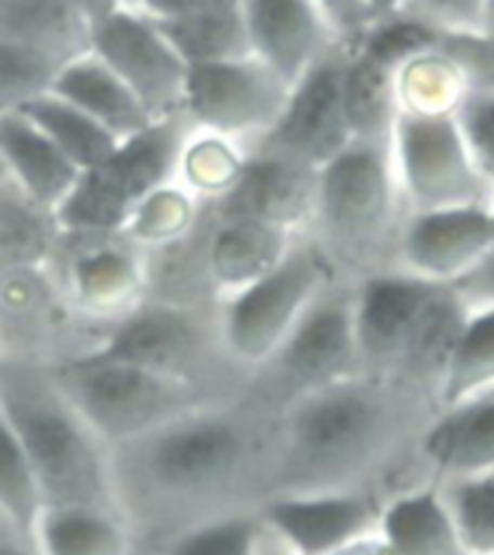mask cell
I'll return each instance as SVG.
<instances>
[{
  "label": "cell",
  "instance_id": "8",
  "mask_svg": "<svg viewBox=\"0 0 494 555\" xmlns=\"http://www.w3.org/2000/svg\"><path fill=\"white\" fill-rule=\"evenodd\" d=\"M364 376L355 336V281L333 278L307 307L277 353L249 382L251 393L269 405Z\"/></svg>",
  "mask_w": 494,
  "mask_h": 555
},
{
  "label": "cell",
  "instance_id": "54",
  "mask_svg": "<svg viewBox=\"0 0 494 555\" xmlns=\"http://www.w3.org/2000/svg\"><path fill=\"white\" fill-rule=\"evenodd\" d=\"M136 555H154V553H151V550H142V546H139Z\"/></svg>",
  "mask_w": 494,
  "mask_h": 555
},
{
  "label": "cell",
  "instance_id": "23",
  "mask_svg": "<svg viewBox=\"0 0 494 555\" xmlns=\"http://www.w3.org/2000/svg\"><path fill=\"white\" fill-rule=\"evenodd\" d=\"M0 168L52 211L61 206L81 173L73 159L21 111L0 113Z\"/></svg>",
  "mask_w": 494,
  "mask_h": 555
},
{
  "label": "cell",
  "instance_id": "36",
  "mask_svg": "<svg viewBox=\"0 0 494 555\" xmlns=\"http://www.w3.org/2000/svg\"><path fill=\"white\" fill-rule=\"evenodd\" d=\"M272 546L260 509L237 512L225 518L208 520L191 527L180 535L168 538L159 546H151L154 555H266ZM145 550V546H142Z\"/></svg>",
  "mask_w": 494,
  "mask_h": 555
},
{
  "label": "cell",
  "instance_id": "27",
  "mask_svg": "<svg viewBox=\"0 0 494 555\" xmlns=\"http://www.w3.org/2000/svg\"><path fill=\"white\" fill-rule=\"evenodd\" d=\"M38 555H136V535L116 506H43L32 527Z\"/></svg>",
  "mask_w": 494,
  "mask_h": 555
},
{
  "label": "cell",
  "instance_id": "17",
  "mask_svg": "<svg viewBox=\"0 0 494 555\" xmlns=\"http://www.w3.org/2000/svg\"><path fill=\"white\" fill-rule=\"evenodd\" d=\"M433 289V281L399 267L355 278V336L367 376L396 382L399 359Z\"/></svg>",
  "mask_w": 494,
  "mask_h": 555
},
{
  "label": "cell",
  "instance_id": "11",
  "mask_svg": "<svg viewBox=\"0 0 494 555\" xmlns=\"http://www.w3.org/2000/svg\"><path fill=\"white\" fill-rule=\"evenodd\" d=\"M47 263L69 304L107 333L145 301V249L125 232H61Z\"/></svg>",
  "mask_w": 494,
  "mask_h": 555
},
{
  "label": "cell",
  "instance_id": "18",
  "mask_svg": "<svg viewBox=\"0 0 494 555\" xmlns=\"http://www.w3.org/2000/svg\"><path fill=\"white\" fill-rule=\"evenodd\" d=\"M206 206L214 217H246L303 234L315 223L318 171L292 156L249 147L240 180Z\"/></svg>",
  "mask_w": 494,
  "mask_h": 555
},
{
  "label": "cell",
  "instance_id": "49",
  "mask_svg": "<svg viewBox=\"0 0 494 555\" xmlns=\"http://www.w3.org/2000/svg\"><path fill=\"white\" fill-rule=\"evenodd\" d=\"M67 3H73L93 26L102 24L104 17H110L113 12H119L125 7L121 0H67Z\"/></svg>",
  "mask_w": 494,
  "mask_h": 555
},
{
  "label": "cell",
  "instance_id": "2",
  "mask_svg": "<svg viewBox=\"0 0 494 555\" xmlns=\"http://www.w3.org/2000/svg\"><path fill=\"white\" fill-rule=\"evenodd\" d=\"M433 414L437 408L428 397L367 373L289 399L277 408L269 498L315 492L390 498L431 480L419 442Z\"/></svg>",
  "mask_w": 494,
  "mask_h": 555
},
{
  "label": "cell",
  "instance_id": "16",
  "mask_svg": "<svg viewBox=\"0 0 494 555\" xmlns=\"http://www.w3.org/2000/svg\"><path fill=\"white\" fill-rule=\"evenodd\" d=\"M494 246L492 206L405 211L390 267L433 284H454Z\"/></svg>",
  "mask_w": 494,
  "mask_h": 555
},
{
  "label": "cell",
  "instance_id": "12",
  "mask_svg": "<svg viewBox=\"0 0 494 555\" xmlns=\"http://www.w3.org/2000/svg\"><path fill=\"white\" fill-rule=\"evenodd\" d=\"M292 87L255 55L191 64L182 113L197 130L255 145L275 128Z\"/></svg>",
  "mask_w": 494,
  "mask_h": 555
},
{
  "label": "cell",
  "instance_id": "34",
  "mask_svg": "<svg viewBox=\"0 0 494 555\" xmlns=\"http://www.w3.org/2000/svg\"><path fill=\"white\" fill-rule=\"evenodd\" d=\"M396 95L399 111L411 116H454L468 87L448 55L440 47H431L416 52L396 69Z\"/></svg>",
  "mask_w": 494,
  "mask_h": 555
},
{
  "label": "cell",
  "instance_id": "56",
  "mask_svg": "<svg viewBox=\"0 0 494 555\" xmlns=\"http://www.w3.org/2000/svg\"><path fill=\"white\" fill-rule=\"evenodd\" d=\"M0 367H3V364H0Z\"/></svg>",
  "mask_w": 494,
  "mask_h": 555
},
{
  "label": "cell",
  "instance_id": "48",
  "mask_svg": "<svg viewBox=\"0 0 494 555\" xmlns=\"http://www.w3.org/2000/svg\"><path fill=\"white\" fill-rule=\"evenodd\" d=\"M0 555H38V550L29 532L0 518Z\"/></svg>",
  "mask_w": 494,
  "mask_h": 555
},
{
  "label": "cell",
  "instance_id": "9",
  "mask_svg": "<svg viewBox=\"0 0 494 555\" xmlns=\"http://www.w3.org/2000/svg\"><path fill=\"white\" fill-rule=\"evenodd\" d=\"M107 330L69 304L50 263L0 269V362L52 364L99 350Z\"/></svg>",
  "mask_w": 494,
  "mask_h": 555
},
{
  "label": "cell",
  "instance_id": "50",
  "mask_svg": "<svg viewBox=\"0 0 494 555\" xmlns=\"http://www.w3.org/2000/svg\"><path fill=\"white\" fill-rule=\"evenodd\" d=\"M341 555H390V553L379 535V538H373V541H364V544L353 546V550H347V553H341Z\"/></svg>",
  "mask_w": 494,
  "mask_h": 555
},
{
  "label": "cell",
  "instance_id": "43",
  "mask_svg": "<svg viewBox=\"0 0 494 555\" xmlns=\"http://www.w3.org/2000/svg\"><path fill=\"white\" fill-rule=\"evenodd\" d=\"M459 133L466 139L471 159L485 180L494 185V90L468 93L454 113Z\"/></svg>",
  "mask_w": 494,
  "mask_h": 555
},
{
  "label": "cell",
  "instance_id": "3",
  "mask_svg": "<svg viewBox=\"0 0 494 555\" xmlns=\"http://www.w3.org/2000/svg\"><path fill=\"white\" fill-rule=\"evenodd\" d=\"M0 411L32 463L43 506H116L110 457L50 367L0 362Z\"/></svg>",
  "mask_w": 494,
  "mask_h": 555
},
{
  "label": "cell",
  "instance_id": "38",
  "mask_svg": "<svg viewBox=\"0 0 494 555\" xmlns=\"http://www.w3.org/2000/svg\"><path fill=\"white\" fill-rule=\"evenodd\" d=\"M468 555H494V475L437 480Z\"/></svg>",
  "mask_w": 494,
  "mask_h": 555
},
{
  "label": "cell",
  "instance_id": "51",
  "mask_svg": "<svg viewBox=\"0 0 494 555\" xmlns=\"http://www.w3.org/2000/svg\"><path fill=\"white\" fill-rule=\"evenodd\" d=\"M402 3H405V0H370V17L376 21V17H385L390 15V12H399Z\"/></svg>",
  "mask_w": 494,
  "mask_h": 555
},
{
  "label": "cell",
  "instance_id": "55",
  "mask_svg": "<svg viewBox=\"0 0 494 555\" xmlns=\"http://www.w3.org/2000/svg\"><path fill=\"white\" fill-rule=\"evenodd\" d=\"M492 211H494V199H492Z\"/></svg>",
  "mask_w": 494,
  "mask_h": 555
},
{
  "label": "cell",
  "instance_id": "21",
  "mask_svg": "<svg viewBox=\"0 0 494 555\" xmlns=\"http://www.w3.org/2000/svg\"><path fill=\"white\" fill-rule=\"evenodd\" d=\"M191 125L185 113L151 119L142 130L119 139V145L95 171L136 208L151 191L177 182L182 147L188 142Z\"/></svg>",
  "mask_w": 494,
  "mask_h": 555
},
{
  "label": "cell",
  "instance_id": "19",
  "mask_svg": "<svg viewBox=\"0 0 494 555\" xmlns=\"http://www.w3.org/2000/svg\"><path fill=\"white\" fill-rule=\"evenodd\" d=\"M240 7L251 55L289 87L338 43L315 0H240Z\"/></svg>",
  "mask_w": 494,
  "mask_h": 555
},
{
  "label": "cell",
  "instance_id": "6",
  "mask_svg": "<svg viewBox=\"0 0 494 555\" xmlns=\"http://www.w3.org/2000/svg\"><path fill=\"white\" fill-rule=\"evenodd\" d=\"M217 304L145 298L113 324L95 353L165 373L214 397H240L249 388V376L225 353Z\"/></svg>",
  "mask_w": 494,
  "mask_h": 555
},
{
  "label": "cell",
  "instance_id": "39",
  "mask_svg": "<svg viewBox=\"0 0 494 555\" xmlns=\"http://www.w3.org/2000/svg\"><path fill=\"white\" fill-rule=\"evenodd\" d=\"M41 509L43 498L35 480L32 463L26 457L24 442L12 423L0 411V518L32 535Z\"/></svg>",
  "mask_w": 494,
  "mask_h": 555
},
{
  "label": "cell",
  "instance_id": "10",
  "mask_svg": "<svg viewBox=\"0 0 494 555\" xmlns=\"http://www.w3.org/2000/svg\"><path fill=\"white\" fill-rule=\"evenodd\" d=\"M390 156L405 211L492 206L494 185L471 159L454 116L399 113Z\"/></svg>",
  "mask_w": 494,
  "mask_h": 555
},
{
  "label": "cell",
  "instance_id": "42",
  "mask_svg": "<svg viewBox=\"0 0 494 555\" xmlns=\"http://www.w3.org/2000/svg\"><path fill=\"white\" fill-rule=\"evenodd\" d=\"M437 47L459 69L468 93H489V90H494V33H489V29L440 33Z\"/></svg>",
  "mask_w": 494,
  "mask_h": 555
},
{
  "label": "cell",
  "instance_id": "22",
  "mask_svg": "<svg viewBox=\"0 0 494 555\" xmlns=\"http://www.w3.org/2000/svg\"><path fill=\"white\" fill-rule=\"evenodd\" d=\"M419 451L431 480L494 475V393L437 411Z\"/></svg>",
  "mask_w": 494,
  "mask_h": 555
},
{
  "label": "cell",
  "instance_id": "4",
  "mask_svg": "<svg viewBox=\"0 0 494 555\" xmlns=\"http://www.w3.org/2000/svg\"><path fill=\"white\" fill-rule=\"evenodd\" d=\"M402 194L390 142H350L324 168H318V208L315 223L318 246L327 251L333 267L362 263L364 275L373 272L379 255L393 251L399 223H402Z\"/></svg>",
  "mask_w": 494,
  "mask_h": 555
},
{
  "label": "cell",
  "instance_id": "7",
  "mask_svg": "<svg viewBox=\"0 0 494 555\" xmlns=\"http://www.w3.org/2000/svg\"><path fill=\"white\" fill-rule=\"evenodd\" d=\"M336 275L338 269L318 241L301 234L269 275L220 298V336L234 367L251 382V376L284 345L315 295Z\"/></svg>",
  "mask_w": 494,
  "mask_h": 555
},
{
  "label": "cell",
  "instance_id": "24",
  "mask_svg": "<svg viewBox=\"0 0 494 555\" xmlns=\"http://www.w3.org/2000/svg\"><path fill=\"white\" fill-rule=\"evenodd\" d=\"M468 312H471V304L454 286L437 284L431 298L425 301L414 330H411L405 353L399 359V385H405V388L416 390L433 402V390L440 385L442 373L457 350Z\"/></svg>",
  "mask_w": 494,
  "mask_h": 555
},
{
  "label": "cell",
  "instance_id": "30",
  "mask_svg": "<svg viewBox=\"0 0 494 555\" xmlns=\"http://www.w3.org/2000/svg\"><path fill=\"white\" fill-rule=\"evenodd\" d=\"M61 237L55 211L0 168V269L47 263Z\"/></svg>",
  "mask_w": 494,
  "mask_h": 555
},
{
  "label": "cell",
  "instance_id": "13",
  "mask_svg": "<svg viewBox=\"0 0 494 555\" xmlns=\"http://www.w3.org/2000/svg\"><path fill=\"white\" fill-rule=\"evenodd\" d=\"M344 64L341 43L324 52L292 85L275 128L249 147L292 156L315 171L341 154L353 142L344 113Z\"/></svg>",
  "mask_w": 494,
  "mask_h": 555
},
{
  "label": "cell",
  "instance_id": "28",
  "mask_svg": "<svg viewBox=\"0 0 494 555\" xmlns=\"http://www.w3.org/2000/svg\"><path fill=\"white\" fill-rule=\"evenodd\" d=\"M52 93L90 113L116 139L136 133L154 119L133 95V90L93 50L67 61L58 69V76L52 81Z\"/></svg>",
  "mask_w": 494,
  "mask_h": 555
},
{
  "label": "cell",
  "instance_id": "29",
  "mask_svg": "<svg viewBox=\"0 0 494 555\" xmlns=\"http://www.w3.org/2000/svg\"><path fill=\"white\" fill-rule=\"evenodd\" d=\"M344 113L355 142L388 145L399 113H402L396 95V73H390L362 52L347 50Z\"/></svg>",
  "mask_w": 494,
  "mask_h": 555
},
{
  "label": "cell",
  "instance_id": "26",
  "mask_svg": "<svg viewBox=\"0 0 494 555\" xmlns=\"http://www.w3.org/2000/svg\"><path fill=\"white\" fill-rule=\"evenodd\" d=\"M0 41L32 50L55 64L93 47V24L67 0H0Z\"/></svg>",
  "mask_w": 494,
  "mask_h": 555
},
{
  "label": "cell",
  "instance_id": "53",
  "mask_svg": "<svg viewBox=\"0 0 494 555\" xmlns=\"http://www.w3.org/2000/svg\"><path fill=\"white\" fill-rule=\"evenodd\" d=\"M121 3H125V7H130V9H142L147 0H121Z\"/></svg>",
  "mask_w": 494,
  "mask_h": 555
},
{
  "label": "cell",
  "instance_id": "46",
  "mask_svg": "<svg viewBox=\"0 0 494 555\" xmlns=\"http://www.w3.org/2000/svg\"><path fill=\"white\" fill-rule=\"evenodd\" d=\"M451 286H454L471 307L494 304V246L485 251L480 263H474L466 275L459 278V281H454Z\"/></svg>",
  "mask_w": 494,
  "mask_h": 555
},
{
  "label": "cell",
  "instance_id": "32",
  "mask_svg": "<svg viewBox=\"0 0 494 555\" xmlns=\"http://www.w3.org/2000/svg\"><path fill=\"white\" fill-rule=\"evenodd\" d=\"M21 113H26L73 159L78 171H90L95 165H102L119 145V139L104 125H99L90 113L52 90L32 99L26 107H21Z\"/></svg>",
  "mask_w": 494,
  "mask_h": 555
},
{
  "label": "cell",
  "instance_id": "41",
  "mask_svg": "<svg viewBox=\"0 0 494 555\" xmlns=\"http://www.w3.org/2000/svg\"><path fill=\"white\" fill-rule=\"evenodd\" d=\"M61 64L38 52L0 41V113L21 111L38 95L50 93Z\"/></svg>",
  "mask_w": 494,
  "mask_h": 555
},
{
  "label": "cell",
  "instance_id": "20",
  "mask_svg": "<svg viewBox=\"0 0 494 555\" xmlns=\"http://www.w3.org/2000/svg\"><path fill=\"white\" fill-rule=\"evenodd\" d=\"M307 234V232H303ZM301 234L281 225L246 220V217H214L206 206V255L208 284L217 301L269 275L289 255Z\"/></svg>",
  "mask_w": 494,
  "mask_h": 555
},
{
  "label": "cell",
  "instance_id": "37",
  "mask_svg": "<svg viewBox=\"0 0 494 555\" xmlns=\"http://www.w3.org/2000/svg\"><path fill=\"white\" fill-rule=\"evenodd\" d=\"M203 199L194 197L182 182H168L162 189L151 191L130 215L121 232L142 249H154L185 237L203 217Z\"/></svg>",
  "mask_w": 494,
  "mask_h": 555
},
{
  "label": "cell",
  "instance_id": "14",
  "mask_svg": "<svg viewBox=\"0 0 494 555\" xmlns=\"http://www.w3.org/2000/svg\"><path fill=\"white\" fill-rule=\"evenodd\" d=\"M385 494H275L260 506L269 535L286 555H341L379 538Z\"/></svg>",
  "mask_w": 494,
  "mask_h": 555
},
{
  "label": "cell",
  "instance_id": "40",
  "mask_svg": "<svg viewBox=\"0 0 494 555\" xmlns=\"http://www.w3.org/2000/svg\"><path fill=\"white\" fill-rule=\"evenodd\" d=\"M437 41H440V29H433L422 17L399 9V12L370 21L359 43L350 50L362 52L390 73H396L407 59H414L416 52L431 50L437 47Z\"/></svg>",
  "mask_w": 494,
  "mask_h": 555
},
{
  "label": "cell",
  "instance_id": "15",
  "mask_svg": "<svg viewBox=\"0 0 494 555\" xmlns=\"http://www.w3.org/2000/svg\"><path fill=\"white\" fill-rule=\"evenodd\" d=\"M90 50L133 90L154 119L182 113L188 64L139 9L121 7L93 26Z\"/></svg>",
  "mask_w": 494,
  "mask_h": 555
},
{
  "label": "cell",
  "instance_id": "33",
  "mask_svg": "<svg viewBox=\"0 0 494 555\" xmlns=\"http://www.w3.org/2000/svg\"><path fill=\"white\" fill-rule=\"evenodd\" d=\"M154 24L159 26V33L171 41V47L180 52L188 67L191 64H211V61H232L251 55L243 7L217 9V12H206V15L154 21Z\"/></svg>",
  "mask_w": 494,
  "mask_h": 555
},
{
  "label": "cell",
  "instance_id": "35",
  "mask_svg": "<svg viewBox=\"0 0 494 555\" xmlns=\"http://www.w3.org/2000/svg\"><path fill=\"white\" fill-rule=\"evenodd\" d=\"M246 154H249V147L237 139L194 128L182 147L177 182H182L203 203H214L240 180Z\"/></svg>",
  "mask_w": 494,
  "mask_h": 555
},
{
  "label": "cell",
  "instance_id": "47",
  "mask_svg": "<svg viewBox=\"0 0 494 555\" xmlns=\"http://www.w3.org/2000/svg\"><path fill=\"white\" fill-rule=\"evenodd\" d=\"M232 7H240V0H147L139 12H145L154 21H171V17L206 15V12Z\"/></svg>",
  "mask_w": 494,
  "mask_h": 555
},
{
  "label": "cell",
  "instance_id": "25",
  "mask_svg": "<svg viewBox=\"0 0 494 555\" xmlns=\"http://www.w3.org/2000/svg\"><path fill=\"white\" fill-rule=\"evenodd\" d=\"M379 535L390 555H468L437 480L390 494L381 509Z\"/></svg>",
  "mask_w": 494,
  "mask_h": 555
},
{
  "label": "cell",
  "instance_id": "31",
  "mask_svg": "<svg viewBox=\"0 0 494 555\" xmlns=\"http://www.w3.org/2000/svg\"><path fill=\"white\" fill-rule=\"evenodd\" d=\"M485 393H494V304L468 312L457 350L433 390V408L445 411Z\"/></svg>",
  "mask_w": 494,
  "mask_h": 555
},
{
  "label": "cell",
  "instance_id": "52",
  "mask_svg": "<svg viewBox=\"0 0 494 555\" xmlns=\"http://www.w3.org/2000/svg\"><path fill=\"white\" fill-rule=\"evenodd\" d=\"M485 29L494 33V0H492V7H489V17H485Z\"/></svg>",
  "mask_w": 494,
  "mask_h": 555
},
{
  "label": "cell",
  "instance_id": "1",
  "mask_svg": "<svg viewBox=\"0 0 494 555\" xmlns=\"http://www.w3.org/2000/svg\"><path fill=\"white\" fill-rule=\"evenodd\" d=\"M275 454L277 408L246 388L107 449L113 503L151 550L208 520L260 509Z\"/></svg>",
  "mask_w": 494,
  "mask_h": 555
},
{
  "label": "cell",
  "instance_id": "44",
  "mask_svg": "<svg viewBox=\"0 0 494 555\" xmlns=\"http://www.w3.org/2000/svg\"><path fill=\"white\" fill-rule=\"evenodd\" d=\"M492 0H405L402 12L422 17L440 33H468L485 29Z\"/></svg>",
  "mask_w": 494,
  "mask_h": 555
},
{
  "label": "cell",
  "instance_id": "5",
  "mask_svg": "<svg viewBox=\"0 0 494 555\" xmlns=\"http://www.w3.org/2000/svg\"><path fill=\"white\" fill-rule=\"evenodd\" d=\"M50 373L107 449L156 431L191 411L225 402L197 385L95 350L52 364Z\"/></svg>",
  "mask_w": 494,
  "mask_h": 555
},
{
  "label": "cell",
  "instance_id": "45",
  "mask_svg": "<svg viewBox=\"0 0 494 555\" xmlns=\"http://www.w3.org/2000/svg\"><path fill=\"white\" fill-rule=\"evenodd\" d=\"M329 33L341 47H355L364 29L370 26V0H315Z\"/></svg>",
  "mask_w": 494,
  "mask_h": 555
}]
</instances>
